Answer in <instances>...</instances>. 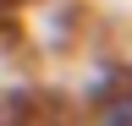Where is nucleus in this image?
Returning a JSON list of instances; mask_svg holds the SVG:
<instances>
[{
    "label": "nucleus",
    "instance_id": "1",
    "mask_svg": "<svg viewBox=\"0 0 132 126\" xmlns=\"http://www.w3.org/2000/svg\"><path fill=\"white\" fill-rule=\"evenodd\" d=\"M94 126H132V77H127V82H116L105 99H99Z\"/></svg>",
    "mask_w": 132,
    "mask_h": 126
},
{
    "label": "nucleus",
    "instance_id": "2",
    "mask_svg": "<svg viewBox=\"0 0 132 126\" xmlns=\"http://www.w3.org/2000/svg\"><path fill=\"white\" fill-rule=\"evenodd\" d=\"M11 11H16V0H0V22H6V17H11Z\"/></svg>",
    "mask_w": 132,
    "mask_h": 126
}]
</instances>
